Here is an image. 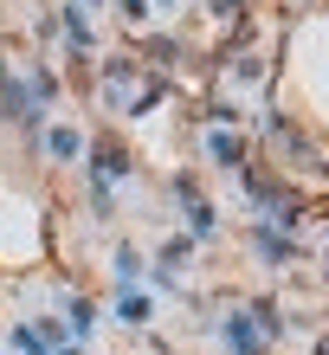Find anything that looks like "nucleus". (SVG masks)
I'll return each instance as SVG.
<instances>
[{"mask_svg": "<svg viewBox=\"0 0 329 355\" xmlns=\"http://www.w3.org/2000/svg\"><path fill=\"white\" fill-rule=\"evenodd\" d=\"M252 245H258V259H265V265H291V259H297V245L284 239V233H272V226H258Z\"/></svg>", "mask_w": 329, "mask_h": 355, "instance_id": "f257e3e1", "label": "nucleus"}, {"mask_svg": "<svg viewBox=\"0 0 329 355\" xmlns=\"http://www.w3.org/2000/svg\"><path fill=\"white\" fill-rule=\"evenodd\" d=\"M207 149H213L220 168H239V175H245V142H239L233 130H213V136H207Z\"/></svg>", "mask_w": 329, "mask_h": 355, "instance_id": "f03ea898", "label": "nucleus"}, {"mask_svg": "<svg viewBox=\"0 0 329 355\" xmlns=\"http://www.w3.org/2000/svg\"><path fill=\"white\" fill-rule=\"evenodd\" d=\"M97 175H104L97 187H110V181H123V175H130V155H123L116 142H97Z\"/></svg>", "mask_w": 329, "mask_h": 355, "instance_id": "7ed1b4c3", "label": "nucleus"}, {"mask_svg": "<svg viewBox=\"0 0 329 355\" xmlns=\"http://www.w3.org/2000/svg\"><path fill=\"white\" fill-rule=\"evenodd\" d=\"M46 149H52V162H71L78 149H85V136H78V130H71V123H58V130L46 136Z\"/></svg>", "mask_w": 329, "mask_h": 355, "instance_id": "20e7f679", "label": "nucleus"}, {"mask_svg": "<svg viewBox=\"0 0 329 355\" xmlns=\"http://www.w3.org/2000/svg\"><path fill=\"white\" fill-rule=\"evenodd\" d=\"M181 207H188V226H194V233H213V207L207 200H194L188 187H181Z\"/></svg>", "mask_w": 329, "mask_h": 355, "instance_id": "39448f33", "label": "nucleus"}, {"mask_svg": "<svg viewBox=\"0 0 329 355\" xmlns=\"http://www.w3.org/2000/svg\"><path fill=\"white\" fill-rule=\"evenodd\" d=\"M123 317H130V323H149V317H155L149 291H123Z\"/></svg>", "mask_w": 329, "mask_h": 355, "instance_id": "423d86ee", "label": "nucleus"}, {"mask_svg": "<svg viewBox=\"0 0 329 355\" xmlns=\"http://www.w3.org/2000/svg\"><path fill=\"white\" fill-rule=\"evenodd\" d=\"M188 252H194L188 239H168V245H161V271H181V265H188Z\"/></svg>", "mask_w": 329, "mask_h": 355, "instance_id": "0eeeda50", "label": "nucleus"}, {"mask_svg": "<svg viewBox=\"0 0 329 355\" xmlns=\"http://www.w3.org/2000/svg\"><path fill=\"white\" fill-rule=\"evenodd\" d=\"M65 33H71V52H97V39H91V26H85V19H65Z\"/></svg>", "mask_w": 329, "mask_h": 355, "instance_id": "6e6552de", "label": "nucleus"}, {"mask_svg": "<svg viewBox=\"0 0 329 355\" xmlns=\"http://www.w3.org/2000/svg\"><path fill=\"white\" fill-rule=\"evenodd\" d=\"M91 317H97V310H91L85 297H71V329H78V336H85V329H91Z\"/></svg>", "mask_w": 329, "mask_h": 355, "instance_id": "1a4fd4ad", "label": "nucleus"}, {"mask_svg": "<svg viewBox=\"0 0 329 355\" xmlns=\"http://www.w3.org/2000/svg\"><path fill=\"white\" fill-rule=\"evenodd\" d=\"M213 7H245V0H213Z\"/></svg>", "mask_w": 329, "mask_h": 355, "instance_id": "9d476101", "label": "nucleus"}, {"mask_svg": "<svg viewBox=\"0 0 329 355\" xmlns=\"http://www.w3.org/2000/svg\"><path fill=\"white\" fill-rule=\"evenodd\" d=\"M317 355H329V343H317Z\"/></svg>", "mask_w": 329, "mask_h": 355, "instance_id": "9b49d317", "label": "nucleus"}]
</instances>
